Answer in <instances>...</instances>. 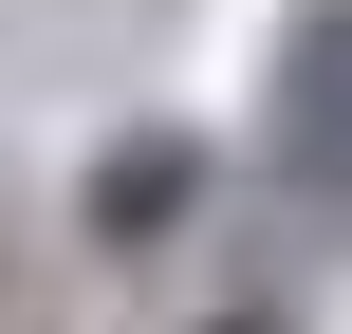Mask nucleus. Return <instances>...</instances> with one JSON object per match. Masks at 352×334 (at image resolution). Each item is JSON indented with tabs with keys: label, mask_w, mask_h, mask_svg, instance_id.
Listing matches in <instances>:
<instances>
[{
	"label": "nucleus",
	"mask_w": 352,
	"mask_h": 334,
	"mask_svg": "<svg viewBox=\"0 0 352 334\" xmlns=\"http://www.w3.org/2000/svg\"><path fill=\"white\" fill-rule=\"evenodd\" d=\"M260 130H278V167L352 205V0H316L297 37H278V93H260Z\"/></svg>",
	"instance_id": "f257e3e1"
},
{
	"label": "nucleus",
	"mask_w": 352,
	"mask_h": 334,
	"mask_svg": "<svg viewBox=\"0 0 352 334\" xmlns=\"http://www.w3.org/2000/svg\"><path fill=\"white\" fill-rule=\"evenodd\" d=\"M186 205H204V130H111L93 186H74V242L93 260H148V242H186Z\"/></svg>",
	"instance_id": "f03ea898"
},
{
	"label": "nucleus",
	"mask_w": 352,
	"mask_h": 334,
	"mask_svg": "<svg viewBox=\"0 0 352 334\" xmlns=\"http://www.w3.org/2000/svg\"><path fill=\"white\" fill-rule=\"evenodd\" d=\"M204 334H297V316H278V298H223V316H204Z\"/></svg>",
	"instance_id": "7ed1b4c3"
}]
</instances>
